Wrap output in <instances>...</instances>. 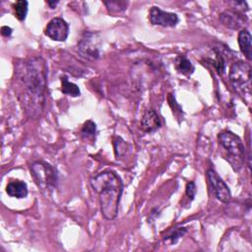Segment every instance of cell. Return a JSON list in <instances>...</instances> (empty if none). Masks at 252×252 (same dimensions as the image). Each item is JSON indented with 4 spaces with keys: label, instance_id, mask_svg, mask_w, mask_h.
Wrapping results in <instances>:
<instances>
[{
    "label": "cell",
    "instance_id": "obj_5",
    "mask_svg": "<svg viewBox=\"0 0 252 252\" xmlns=\"http://www.w3.org/2000/svg\"><path fill=\"white\" fill-rule=\"evenodd\" d=\"M30 171L33 181L42 192L49 193L56 188L58 181L57 170L50 163L43 160H35L31 163Z\"/></svg>",
    "mask_w": 252,
    "mask_h": 252
},
{
    "label": "cell",
    "instance_id": "obj_7",
    "mask_svg": "<svg viewBox=\"0 0 252 252\" xmlns=\"http://www.w3.org/2000/svg\"><path fill=\"white\" fill-rule=\"evenodd\" d=\"M44 33L52 40L65 41L69 35V25L64 19L55 17L46 25Z\"/></svg>",
    "mask_w": 252,
    "mask_h": 252
},
{
    "label": "cell",
    "instance_id": "obj_2",
    "mask_svg": "<svg viewBox=\"0 0 252 252\" xmlns=\"http://www.w3.org/2000/svg\"><path fill=\"white\" fill-rule=\"evenodd\" d=\"M90 184L98 194L101 215L111 220L118 214L119 203L123 192L121 178L111 170H103L90 179Z\"/></svg>",
    "mask_w": 252,
    "mask_h": 252
},
{
    "label": "cell",
    "instance_id": "obj_15",
    "mask_svg": "<svg viewBox=\"0 0 252 252\" xmlns=\"http://www.w3.org/2000/svg\"><path fill=\"white\" fill-rule=\"evenodd\" d=\"M61 92L73 97L79 96L81 94V91L79 87L76 84L69 82V80L65 76L61 77Z\"/></svg>",
    "mask_w": 252,
    "mask_h": 252
},
{
    "label": "cell",
    "instance_id": "obj_14",
    "mask_svg": "<svg viewBox=\"0 0 252 252\" xmlns=\"http://www.w3.org/2000/svg\"><path fill=\"white\" fill-rule=\"evenodd\" d=\"M174 62H175V68H176V70H177L179 73H181V74H183V75H185V76H190V75L194 72V70H195L194 65H193V64L191 63V61H190L186 56H184V55H178V56L175 58Z\"/></svg>",
    "mask_w": 252,
    "mask_h": 252
},
{
    "label": "cell",
    "instance_id": "obj_17",
    "mask_svg": "<svg viewBox=\"0 0 252 252\" xmlns=\"http://www.w3.org/2000/svg\"><path fill=\"white\" fill-rule=\"evenodd\" d=\"M95 133H96V125L94 122L92 120H88L84 123L82 130H81V135L83 138L86 139H94L95 138Z\"/></svg>",
    "mask_w": 252,
    "mask_h": 252
},
{
    "label": "cell",
    "instance_id": "obj_20",
    "mask_svg": "<svg viewBox=\"0 0 252 252\" xmlns=\"http://www.w3.org/2000/svg\"><path fill=\"white\" fill-rule=\"evenodd\" d=\"M187 232V229L185 227H180V228H175L172 232H170L168 235L164 237V241H169L170 244H175L177 240L182 237L185 233Z\"/></svg>",
    "mask_w": 252,
    "mask_h": 252
},
{
    "label": "cell",
    "instance_id": "obj_10",
    "mask_svg": "<svg viewBox=\"0 0 252 252\" xmlns=\"http://www.w3.org/2000/svg\"><path fill=\"white\" fill-rule=\"evenodd\" d=\"M93 36V33H86V37H83L78 43V51L83 57L95 60L99 57L100 53L96 43L94 42Z\"/></svg>",
    "mask_w": 252,
    "mask_h": 252
},
{
    "label": "cell",
    "instance_id": "obj_22",
    "mask_svg": "<svg viewBox=\"0 0 252 252\" xmlns=\"http://www.w3.org/2000/svg\"><path fill=\"white\" fill-rule=\"evenodd\" d=\"M12 32H13V30L8 26H3L1 28V33H2V35L6 36V37L10 36L12 34Z\"/></svg>",
    "mask_w": 252,
    "mask_h": 252
},
{
    "label": "cell",
    "instance_id": "obj_6",
    "mask_svg": "<svg viewBox=\"0 0 252 252\" xmlns=\"http://www.w3.org/2000/svg\"><path fill=\"white\" fill-rule=\"evenodd\" d=\"M207 177L213 188L216 198L222 203H228L231 199L230 189L218 174V172L215 169L210 168L207 170Z\"/></svg>",
    "mask_w": 252,
    "mask_h": 252
},
{
    "label": "cell",
    "instance_id": "obj_4",
    "mask_svg": "<svg viewBox=\"0 0 252 252\" xmlns=\"http://www.w3.org/2000/svg\"><path fill=\"white\" fill-rule=\"evenodd\" d=\"M229 81L234 91L246 101L251 96V66L244 61L234 62L230 66Z\"/></svg>",
    "mask_w": 252,
    "mask_h": 252
},
{
    "label": "cell",
    "instance_id": "obj_13",
    "mask_svg": "<svg viewBox=\"0 0 252 252\" xmlns=\"http://www.w3.org/2000/svg\"><path fill=\"white\" fill-rule=\"evenodd\" d=\"M251 40H252V36H251L250 32L247 29H242L238 33L237 41H238V45H239V49H240L241 53L246 57V59L248 61H250L252 59Z\"/></svg>",
    "mask_w": 252,
    "mask_h": 252
},
{
    "label": "cell",
    "instance_id": "obj_9",
    "mask_svg": "<svg viewBox=\"0 0 252 252\" xmlns=\"http://www.w3.org/2000/svg\"><path fill=\"white\" fill-rule=\"evenodd\" d=\"M220 21L224 27L230 30H238L247 22V18L239 11L226 10L220 14Z\"/></svg>",
    "mask_w": 252,
    "mask_h": 252
},
{
    "label": "cell",
    "instance_id": "obj_8",
    "mask_svg": "<svg viewBox=\"0 0 252 252\" xmlns=\"http://www.w3.org/2000/svg\"><path fill=\"white\" fill-rule=\"evenodd\" d=\"M149 19L152 25L164 28H174L178 24V16L175 13L163 11L157 6H153L149 12Z\"/></svg>",
    "mask_w": 252,
    "mask_h": 252
},
{
    "label": "cell",
    "instance_id": "obj_12",
    "mask_svg": "<svg viewBox=\"0 0 252 252\" xmlns=\"http://www.w3.org/2000/svg\"><path fill=\"white\" fill-rule=\"evenodd\" d=\"M6 193L13 198L23 199L28 196V185L25 181L15 179L8 182L6 186Z\"/></svg>",
    "mask_w": 252,
    "mask_h": 252
},
{
    "label": "cell",
    "instance_id": "obj_19",
    "mask_svg": "<svg viewBox=\"0 0 252 252\" xmlns=\"http://www.w3.org/2000/svg\"><path fill=\"white\" fill-rule=\"evenodd\" d=\"M113 146H114L115 156L117 157V158L126 153L127 147H128L127 143L119 136H116L113 138Z\"/></svg>",
    "mask_w": 252,
    "mask_h": 252
},
{
    "label": "cell",
    "instance_id": "obj_11",
    "mask_svg": "<svg viewBox=\"0 0 252 252\" xmlns=\"http://www.w3.org/2000/svg\"><path fill=\"white\" fill-rule=\"evenodd\" d=\"M161 126V121L154 109H148L144 112L142 120H141V128L143 131L151 133L157 131Z\"/></svg>",
    "mask_w": 252,
    "mask_h": 252
},
{
    "label": "cell",
    "instance_id": "obj_1",
    "mask_svg": "<svg viewBox=\"0 0 252 252\" xmlns=\"http://www.w3.org/2000/svg\"><path fill=\"white\" fill-rule=\"evenodd\" d=\"M17 73L24 86V104L27 113L37 117L44 106L47 87V66L40 57H32L20 64Z\"/></svg>",
    "mask_w": 252,
    "mask_h": 252
},
{
    "label": "cell",
    "instance_id": "obj_18",
    "mask_svg": "<svg viewBox=\"0 0 252 252\" xmlns=\"http://www.w3.org/2000/svg\"><path fill=\"white\" fill-rule=\"evenodd\" d=\"M104 5L106 6L107 10L111 13V14H116V13H120L123 12L127 9V5L128 2L126 1H105Z\"/></svg>",
    "mask_w": 252,
    "mask_h": 252
},
{
    "label": "cell",
    "instance_id": "obj_16",
    "mask_svg": "<svg viewBox=\"0 0 252 252\" xmlns=\"http://www.w3.org/2000/svg\"><path fill=\"white\" fill-rule=\"evenodd\" d=\"M28 7H29V3L26 0H19L14 3L13 5L14 14L19 21H24L26 19L28 14Z\"/></svg>",
    "mask_w": 252,
    "mask_h": 252
},
{
    "label": "cell",
    "instance_id": "obj_21",
    "mask_svg": "<svg viewBox=\"0 0 252 252\" xmlns=\"http://www.w3.org/2000/svg\"><path fill=\"white\" fill-rule=\"evenodd\" d=\"M185 193L187 195L188 198H190V200H193L196 194V185L194 181H189L186 184V188H185Z\"/></svg>",
    "mask_w": 252,
    "mask_h": 252
},
{
    "label": "cell",
    "instance_id": "obj_23",
    "mask_svg": "<svg viewBox=\"0 0 252 252\" xmlns=\"http://www.w3.org/2000/svg\"><path fill=\"white\" fill-rule=\"evenodd\" d=\"M47 4L49 5V7H50L51 9H53V8H55V6L58 4V1H47Z\"/></svg>",
    "mask_w": 252,
    "mask_h": 252
},
{
    "label": "cell",
    "instance_id": "obj_3",
    "mask_svg": "<svg viewBox=\"0 0 252 252\" xmlns=\"http://www.w3.org/2000/svg\"><path fill=\"white\" fill-rule=\"evenodd\" d=\"M218 139L225 153L223 158L234 171H239L245 163V148L240 138L231 131L225 130L218 135Z\"/></svg>",
    "mask_w": 252,
    "mask_h": 252
}]
</instances>
